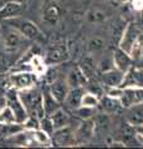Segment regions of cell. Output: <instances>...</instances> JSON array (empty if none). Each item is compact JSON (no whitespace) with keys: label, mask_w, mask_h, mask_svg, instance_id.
<instances>
[{"label":"cell","mask_w":143,"mask_h":149,"mask_svg":"<svg viewBox=\"0 0 143 149\" xmlns=\"http://www.w3.org/2000/svg\"><path fill=\"white\" fill-rule=\"evenodd\" d=\"M107 19V13L98 6H92L87 13V20L92 24H98Z\"/></svg>","instance_id":"7402d4cb"},{"label":"cell","mask_w":143,"mask_h":149,"mask_svg":"<svg viewBox=\"0 0 143 149\" xmlns=\"http://www.w3.org/2000/svg\"><path fill=\"white\" fill-rule=\"evenodd\" d=\"M1 29H3V26H1V24H0V39H1Z\"/></svg>","instance_id":"d590c367"},{"label":"cell","mask_w":143,"mask_h":149,"mask_svg":"<svg viewBox=\"0 0 143 149\" xmlns=\"http://www.w3.org/2000/svg\"><path fill=\"white\" fill-rule=\"evenodd\" d=\"M98 101L100 98L97 96H95L93 93L85 91L84 96H82V101H81V106H87V107H97L98 106Z\"/></svg>","instance_id":"4316f807"},{"label":"cell","mask_w":143,"mask_h":149,"mask_svg":"<svg viewBox=\"0 0 143 149\" xmlns=\"http://www.w3.org/2000/svg\"><path fill=\"white\" fill-rule=\"evenodd\" d=\"M22 11V5L15 1H9L4 3L0 8V20H8V19L19 16Z\"/></svg>","instance_id":"ac0fdd59"},{"label":"cell","mask_w":143,"mask_h":149,"mask_svg":"<svg viewBox=\"0 0 143 149\" xmlns=\"http://www.w3.org/2000/svg\"><path fill=\"white\" fill-rule=\"evenodd\" d=\"M65 81L67 83L68 88H75V87H84L87 78L85 77V74L82 73L80 67L77 66V67H73L68 71Z\"/></svg>","instance_id":"d6986e66"},{"label":"cell","mask_w":143,"mask_h":149,"mask_svg":"<svg viewBox=\"0 0 143 149\" xmlns=\"http://www.w3.org/2000/svg\"><path fill=\"white\" fill-rule=\"evenodd\" d=\"M70 58V51L66 44H54L45 52V63L49 66H55L67 61Z\"/></svg>","instance_id":"52a82bcc"},{"label":"cell","mask_w":143,"mask_h":149,"mask_svg":"<svg viewBox=\"0 0 143 149\" xmlns=\"http://www.w3.org/2000/svg\"><path fill=\"white\" fill-rule=\"evenodd\" d=\"M9 86L16 91L26 90V88L36 86L38 74L33 71H13L8 77Z\"/></svg>","instance_id":"5b68a950"},{"label":"cell","mask_w":143,"mask_h":149,"mask_svg":"<svg viewBox=\"0 0 143 149\" xmlns=\"http://www.w3.org/2000/svg\"><path fill=\"white\" fill-rule=\"evenodd\" d=\"M39 129L43 130L44 133H46L47 136H51L52 132L55 130V127L52 124V120L49 116H43L39 119Z\"/></svg>","instance_id":"cb8c5ba5"},{"label":"cell","mask_w":143,"mask_h":149,"mask_svg":"<svg viewBox=\"0 0 143 149\" xmlns=\"http://www.w3.org/2000/svg\"><path fill=\"white\" fill-rule=\"evenodd\" d=\"M47 88L50 93L55 97V100H56L57 102H60V103H63V101H65L66 96H67V92H68V86L67 83L65 81V78H56L54 82H51L50 85H47Z\"/></svg>","instance_id":"5bb4252c"},{"label":"cell","mask_w":143,"mask_h":149,"mask_svg":"<svg viewBox=\"0 0 143 149\" xmlns=\"http://www.w3.org/2000/svg\"><path fill=\"white\" fill-rule=\"evenodd\" d=\"M15 122L16 120H15V117H14V113L11 112V109L6 104H4L0 108V123L9 124V123H15Z\"/></svg>","instance_id":"d4e9b609"},{"label":"cell","mask_w":143,"mask_h":149,"mask_svg":"<svg viewBox=\"0 0 143 149\" xmlns=\"http://www.w3.org/2000/svg\"><path fill=\"white\" fill-rule=\"evenodd\" d=\"M80 70L82 71V73L85 74V77L89 80V78H92V77H95V73H96V66H95V63L92 62V60L91 58H85V60H82V62L80 66Z\"/></svg>","instance_id":"603a6c76"},{"label":"cell","mask_w":143,"mask_h":149,"mask_svg":"<svg viewBox=\"0 0 143 149\" xmlns=\"http://www.w3.org/2000/svg\"><path fill=\"white\" fill-rule=\"evenodd\" d=\"M143 34L140 31V29L136 26L135 21H131L124 26V29L121 34V37H119L118 41V47L124 50L126 52L130 54L132 47L135 46V44L138 41V39L142 36Z\"/></svg>","instance_id":"8992f818"},{"label":"cell","mask_w":143,"mask_h":149,"mask_svg":"<svg viewBox=\"0 0 143 149\" xmlns=\"http://www.w3.org/2000/svg\"><path fill=\"white\" fill-rule=\"evenodd\" d=\"M142 11H143V8H142Z\"/></svg>","instance_id":"f35d334b"},{"label":"cell","mask_w":143,"mask_h":149,"mask_svg":"<svg viewBox=\"0 0 143 149\" xmlns=\"http://www.w3.org/2000/svg\"><path fill=\"white\" fill-rule=\"evenodd\" d=\"M96 128L95 119H82V123L75 130V144H85L93 137Z\"/></svg>","instance_id":"30bf717a"},{"label":"cell","mask_w":143,"mask_h":149,"mask_svg":"<svg viewBox=\"0 0 143 149\" xmlns=\"http://www.w3.org/2000/svg\"><path fill=\"white\" fill-rule=\"evenodd\" d=\"M135 65H136V66H140V67H142V68H143V56H142V57H141L140 60H138V61H136V62H135Z\"/></svg>","instance_id":"1f68e13d"},{"label":"cell","mask_w":143,"mask_h":149,"mask_svg":"<svg viewBox=\"0 0 143 149\" xmlns=\"http://www.w3.org/2000/svg\"><path fill=\"white\" fill-rule=\"evenodd\" d=\"M8 71H9L8 62L5 61V58L0 56V74H3V73H6Z\"/></svg>","instance_id":"4dcf8cb0"},{"label":"cell","mask_w":143,"mask_h":149,"mask_svg":"<svg viewBox=\"0 0 143 149\" xmlns=\"http://www.w3.org/2000/svg\"><path fill=\"white\" fill-rule=\"evenodd\" d=\"M122 108H131L133 106L143 104V88L138 87H126L123 88V93L119 97Z\"/></svg>","instance_id":"9c48e42d"},{"label":"cell","mask_w":143,"mask_h":149,"mask_svg":"<svg viewBox=\"0 0 143 149\" xmlns=\"http://www.w3.org/2000/svg\"><path fill=\"white\" fill-rule=\"evenodd\" d=\"M128 1H131V0H116V3L117 4H126Z\"/></svg>","instance_id":"836d02e7"},{"label":"cell","mask_w":143,"mask_h":149,"mask_svg":"<svg viewBox=\"0 0 143 149\" xmlns=\"http://www.w3.org/2000/svg\"><path fill=\"white\" fill-rule=\"evenodd\" d=\"M75 113L80 117L81 119H90L93 117V114L96 113V107H87V106H80L78 108H76Z\"/></svg>","instance_id":"484cf974"},{"label":"cell","mask_w":143,"mask_h":149,"mask_svg":"<svg viewBox=\"0 0 143 149\" xmlns=\"http://www.w3.org/2000/svg\"><path fill=\"white\" fill-rule=\"evenodd\" d=\"M3 4H4L3 1H0V8H1V5H3Z\"/></svg>","instance_id":"74e56055"},{"label":"cell","mask_w":143,"mask_h":149,"mask_svg":"<svg viewBox=\"0 0 143 149\" xmlns=\"http://www.w3.org/2000/svg\"><path fill=\"white\" fill-rule=\"evenodd\" d=\"M84 93H85V88L84 87L70 88L62 104H65L68 109L75 111L76 108H78V107L81 106V101H82V96H84Z\"/></svg>","instance_id":"2e32d148"},{"label":"cell","mask_w":143,"mask_h":149,"mask_svg":"<svg viewBox=\"0 0 143 149\" xmlns=\"http://www.w3.org/2000/svg\"><path fill=\"white\" fill-rule=\"evenodd\" d=\"M123 93V88L122 87H108L106 95H108L111 97H114V98H119Z\"/></svg>","instance_id":"83f0119b"},{"label":"cell","mask_w":143,"mask_h":149,"mask_svg":"<svg viewBox=\"0 0 143 149\" xmlns=\"http://www.w3.org/2000/svg\"><path fill=\"white\" fill-rule=\"evenodd\" d=\"M107 1H110V3H116V0H107Z\"/></svg>","instance_id":"8d00e7d4"},{"label":"cell","mask_w":143,"mask_h":149,"mask_svg":"<svg viewBox=\"0 0 143 149\" xmlns=\"http://www.w3.org/2000/svg\"><path fill=\"white\" fill-rule=\"evenodd\" d=\"M133 130H135V133H136V138L140 139V142L143 144V123L133 125Z\"/></svg>","instance_id":"f546056e"},{"label":"cell","mask_w":143,"mask_h":149,"mask_svg":"<svg viewBox=\"0 0 143 149\" xmlns=\"http://www.w3.org/2000/svg\"><path fill=\"white\" fill-rule=\"evenodd\" d=\"M133 21H135L136 26L140 29V31L143 34V11L142 10L137 13V15H136V17H135V20Z\"/></svg>","instance_id":"f1b7e54d"},{"label":"cell","mask_w":143,"mask_h":149,"mask_svg":"<svg viewBox=\"0 0 143 149\" xmlns=\"http://www.w3.org/2000/svg\"><path fill=\"white\" fill-rule=\"evenodd\" d=\"M112 62H113V67H116L117 70H119V71H122L124 73L135 65L132 56L128 52H126L124 50L119 49L118 46L114 49L112 54Z\"/></svg>","instance_id":"7c38bea8"},{"label":"cell","mask_w":143,"mask_h":149,"mask_svg":"<svg viewBox=\"0 0 143 149\" xmlns=\"http://www.w3.org/2000/svg\"><path fill=\"white\" fill-rule=\"evenodd\" d=\"M0 42L3 45L4 51H6L9 54H14L22 49L29 47L31 44V40L26 39V37L24 35H21L17 30H15L14 27L9 26L6 24V26L1 29V39H0Z\"/></svg>","instance_id":"7a4b0ae2"},{"label":"cell","mask_w":143,"mask_h":149,"mask_svg":"<svg viewBox=\"0 0 143 149\" xmlns=\"http://www.w3.org/2000/svg\"><path fill=\"white\" fill-rule=\"evenodd\" d=\"M43 92V108H44V113L45 116H51L56 109H59L62 104L55 100V97L50 93L49 88H46Z\"/></svg>","instance_id":"ffe728a7"},{"label":"cell","mask_w":143,"mask_h":149,"mask_svg":"<svg viewBox=\"0 0 143 149\" xmlns=\"http://www.w3.org/2000/svg\"><path fill=\"white\" fill-rule=\"evenodd\" d=\"M6 22L9 26L14 27L15 30H17L21 35H24L26 39H29L31 41H44L45 36L44 34L41 32V30L39 29V26L33 22L29 19H25V17H21L19 16H15V17H11V19H8V20H4Z\"/></svg>","instance_id":"3957f363"},{"label":"cell","mask_w":143,"mask_h":149,"mask_svg":"<svg viewBox=\"0 0 143 149\" xmlns=\"http://www.w3.org/2000/svg\"><path fill=\"white\" fill-rule=\"evenodd\" d=\"M4 101H5V104L11 109V112L14 113V117L17 123H22L27 117V112L25 109L24 104L19 97V93L15 88H13L9 86L5 90V95H4Z\"/></svg>","instance_id":"277c9868"},{"label":"cell","mask_w":143,"mask_h":149,"mask_svg":"<svg viewBox=\"0 0 143 149\" xmlns=\"http://www.w3.org/2000/svg\"><path fill=\"white\" fill-rule=\"evenodd\" d=\"M19 97L27 112V116H34L36 118H41L44 113L43 108V92L36 86L17 91Z\"/></svg>","instance_id":"6da1fadb"},{"label":"cell","mask_w":143,"mask_h":149,"mask_svg":"<svg viewBox=\"0 0 143 149\" xmlns=\"http://www.w3.org/2000/svg\"><path fill=\"white\" fill-rule=\"evenodd\" d=\"M60 17H61V11H60V8L56 3L54 1H49L46 3L44 8H43V20L44 22L49 25H56Z\"/></svg>","instance_id":"9a60e30c"},{"label":"cell","mask_w":143,"mask_h":149,"mask_svg":"<svg viewBox=\"0 0 143 149\" xmlns=\"http://www.w3.org/2000/svg\"><path fill=\"white\" fill-rule=\"evenodd\" d=\"M124 77V72L119 71L116 67H112L107 71L101 72V82L106 87H121Z\"/></svg>","instance_id":"4fadbf2b"},{"label":"cell","mask_w":143,"mask_h":149,"mask_svg":"<svg viewBox=\"0 0 143 149\" xmlns=\"http://www.w3.org/2000/svg\"><path fill=\"white\" fill-rule=\"evenodd\" d=\"M52 147H68L75 144V130L68 125L55 129L50 136Z\"/></svg>","instance_id":"ba28073f"},{"label":"cell","mask_w":143,"mask_h":149,"mask_svg":"<svg viewBox=\"0 0 143 149\" xmlns=\"http://www.w3.org/2000/svg\"><path fill=\"white\" fill-rule=\"evenodd\" d=\"M11 1H15V3H19L21 5H24V4H26L29 0H11Z\"/></svg>","instance_id":"d6a6232c"},{"label":"cell","mask_w":143,"mask_h":149,"mask_svg":"<svg viewBox=\"0 0 143 149\" xmlns=\"http://www.w3.org/2000/svg\"><path fill=\"white\" fill-rule=\"evenodd\" d=\"M5 104V101H4V97H0V108Z\"/></svg>","instance_id":"e575fe53"},{"label":"cell","mask_w":143,"mask_h":149,"mask_svg":"<svg viewBox=\"0 0 143 149\" xmlns=\"http://www.w3.org/2000/svg\"><path fill=\"white\" fill-rule=\"evenodd\" d=\"M49 117L51 118L55 129L61 128V127H65V125H68V124H70V122H71L70 114H68V112L65 108H63L62 106L60 107L59 109L55 111L51 116H49Z\"/></svg>","instance_id":"44dd1931"},{"label":"cell","mask_w":143,"mask_h":149,"mask_svg":"<svg viewBox=\"0 0 143 149\" xmlns=\"http://www.w3.org/2000/svg\"><path fill=\"white\" fill-rule=\"evenodd\" d=\"M121 87L122 88H126V87L143 88V68L133 65V66L124 73Z\"/></svg>","instance_id":"8fae6325"},{"label":"cell","mask_w":143,"mask_h":149,"mask_svg":"<svg viewBox=\"0 0 143 149\" xmlns=\"http://www.w3.org/2000/svg\"><path fill=\"white\" fill-rule=\"evenodd\" d=\"M97 107H100V108L107 114L117 113V112L122 108L119 98H114V97H111L108 95H106V93L100 98Z\"/></svg>","instance_id":"e0dca14e"}]
</instances>
